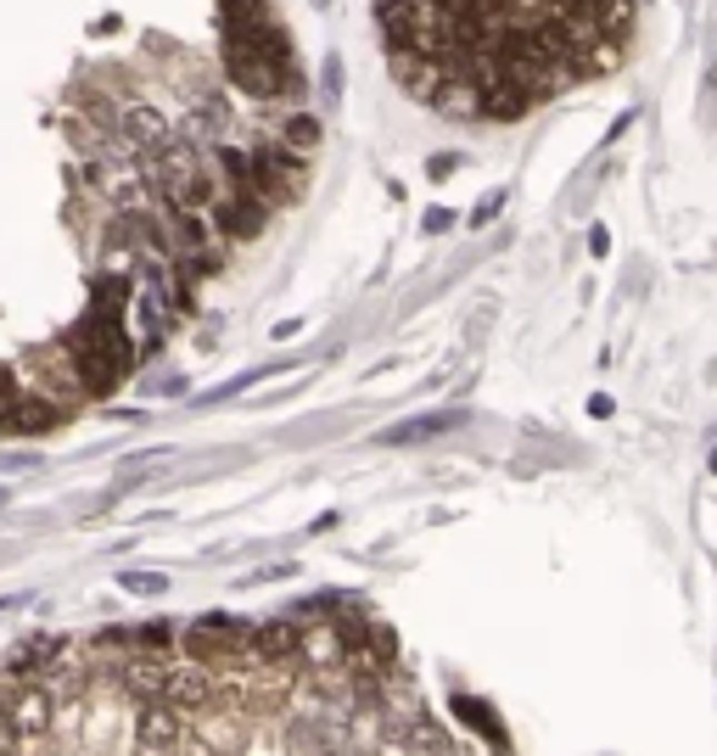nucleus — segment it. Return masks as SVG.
<instances>
[{
  "instance_id": "obj_1",
  "label": "nucleus",
  "mask_w": 717,
  "mask_h": 756,
  "mask_svg": "<svg viewBox=\"0 0 717 756\" xmlns=\"http://www.w3.org/2000/svg\"><path fill=\"white\" fill-rule=\"evenodd\" d=\"M303 180H309V163L303 151H292L280 135H263V140H247V191L269 208L303 197Z\"/></svg>"
},
{
  "instance_id": "obj_2",
  "label": "nucleus",
  "mask_w": 717,
  "mask_h": 756,
  "mask_svg": "<svg viewBox=\"0 0 717 756\" xmlns=\"http://www.w3.org/2000/svg\"><path fill=\"white\" fill-rule=\"evenodd\" d=\"M269 202H258L252 191H219V202L208 208V225L219 230V241L225 247H236V241H258L263 236V225H269Z\"/></svg>"
},
{
  "instance_id": "obj_3",
  "label": "nucleus",
  "mask_w": 717,
  "mask_h": 756,
  "mask_svg": "<svg viewBox=\"0 0 717 756\" xmlns=\"http://www.w3.org/2000/svg\"><path fill=\"white\" fill-rule=\"evenodd\" d=\"M135 734H140V750H158L163 756V750H175L186 739V712L175 700H140Z\"/></svg>"
},
{
  "instance_id": "obj_4",
  "label": "nucleus",
  "mask_w": 717,
  "mask_h": 756,
  "mask_svg": "<svg viewBox=\"0 0 717 756\" xmlns=\"http://www.w3.org/2000/svg\"><path fill=\"white\" fill-rule=\"evenodd\" d=\"M466 426V415L460 409H444V415H415V420H398V426H387L376 442L381 448H409V442H432V437H444V431H460Z\"/></svg>"
},
{
  "instance_id": "obj_5",
  "label": "nucleus",
  "mask_w": 717,
  "mask_h": 756,
  "mask_svg": "<svg viewBox=\"0 0 717 756\" xmlns=\"http://www.w3.org/2000/svg\"><path fill=\"white\" fill-rule=\"evenodd\" d=\"M0 712H7V723H12V734L18 739H34V734H46L51 728V695L46 689H34V684H23L7 706H0Z\"/></svg>"
},
{
  "instance_id": "obj_6",
  "label": "nucleus",
  "mask_w": 717,
  "mask_h": 756,
  "mask_svg": "<svg viewBox=\"0 0 717 756\" xmlns=\"http://www.w3.org/2000/svg\"><path fill=\"white\" fill-rule=\"evenodd\" d=\"M298 639H303V623H292V617L258 623L252 628V656L258 662H286V656H298Z\"/></svg>"
},
{
  "instance_id": "obj_7",
  "label": "nucleus",
  "mask_w": 717,
  "mask_h": 756,
  "mask_svg": "<svg viewBox=\"0 0 717 756\" xmlns=\"http://www.w3.org/2000/svg\"><path fill=\"white\" fill-rule=\"evenodd\" d=\"M118 689L135 700H169V667L163 662H129L118 667Z\"/></svg>"
},
{
  "instance_id": "obj_8",
  "label": "nucleus",
  "mask_w": 717,
  "mask_h": 756,
  "mask_svg": "<svg viewBox=\"0 0 717 756\" xmlns=\"http://www.w3.org/2000/svg\"><path fill=\"white\" fill-rule=\"evenodd\" d=\"M455 717H460L466 728H477V734H482V739H488L494 750H505V745H510V734H505V723L494 717V706H488V700H471V695H455Z\"/></svg>"
},
{
  "instance_id": "obj_9",
  "label": "nucleus",
  "mask_w": 717,
  "mask_h": 756,
  "mask_svg": "<svg viewBox=\"0 0 717 756\" xmlns=\"http://www.w3.org/2000/svg\"><path fill=\"white\" fill-rule=\"evenodd\" d=\"M280 140L292 146V151H303V158H309V151L320 146V123H315L309 112H292V118L280 123Z\"/></svg>"
},
{
  "instance_id": "obj_10",
  "label": "nucleus",
  "mask_w": 717,
  "mask_h": 756,
  "mask_svg": "<svg viewBox=\"0 0 717 756\" xmlns=\"http://www.w3.org/2000/svg\"><path fill=\"white\" fill-rule=\"evenodd\" d=\"M68 650V639H34V645H23L18 656H12V673L23 678V673H34V667H46L51 656H62Z\"/></svg>"
},
{
  "instance_id": "obj_11",
  "label": "nucleus",
  "mask_w": 717,
  "mask_h": 756,
  "mask_svg": "<svg viewBox=\"0 0 717 756\" xmlns=\"http://www.w3.org/2000/svg\"><path fill=\"white\" fill-rule=\"evenodd\" d=\"M175 628H180V623H140V628L129 634V645H140V650H169V645H175Z\"/></svg>"
},
{
  "instance_id": "obj_12",
  "label": "nucleus",
  "mask_w": 717,
  "mask_h": 756,
  "mask_svg": "<svg viewBox=\"0 0 717 756\" xmlns=\"http://www.w3.org/2000/svg\"><path fill=\"white\" fill-rule=\"evenodd\" d=\"M118 583H123L129 594H140V599H152V594H163V588H169V577H163V571H123Z\"/></svg>"
},
{
  "instance_id": "obj_13",
  "label": "nucleus",
  "mask_w": 717,
  "mask_h": 756,
  "mask_svg": "<svg viewBox=\"0 0 717 756\" xmlns=\"http://www.w3.org/2000/svg\"><path fill=\"white\" fill-rule=\"evenodd\" d=\"M499 208H505V197H499V191H494V197H488V202H482V208H477V213H471V225H482V219H494V213H499Z\"/></svg>"
},
{
  "instance_id": "obj_14",
  "label": "nucleus",
  "mask_w": 717,
  "mask_h": 756,
  "mask_svg": "<svg viewBox=\"0 0 717 756\" xmlns=\"http://www.w3.org/2000/svg\"><path fill=\"white\" fill-rule=\"evenodd\" d=\"M0 505H7V488H0Z\"/></svg>"
},
{
  "instance_id": "obj_15",
  "label": "nucleus",
  "mask_w": 717,
  "mask_h": 756,
  "mask_svg": "<svg viewBox=\"0 0 717 756\" xmlns=\"http://www.w3.org/2000/svg\"><path fill=\"white\" fill-rule=\"evenodd\" d=\"M711 471H717V454H711Z\"/></svg>"
}]
</instances>
